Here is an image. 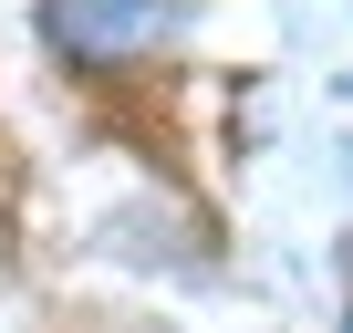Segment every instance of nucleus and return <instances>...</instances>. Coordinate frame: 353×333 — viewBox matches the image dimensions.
<instances>
[{"label":"nucleus","mask_w":353,"mask_h":333,"mask_svg":"<svg viewBox=\"0 0 353 333\" xmlns=\"http://www.w3.org/2000/svg\"><path fill=\"white\" fill-rule=\"evenodd\" d=\"M176 21H188L176 0H52V42L63 53H145Z\"/></svg>","instance_id":"obj_1"}]
</instances>
